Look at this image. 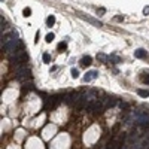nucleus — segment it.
I'll list each match as a JSON object with an SVG mask.
<instances>
[{"mask_svg":"<svg viewBox=\"0 0 149 149\" xmlns=\"http://www.w3.org/2000/svg\"><path fill=\"white\" fill-rule=\"evenodd\" d=\"M21 48V42H19V39L14 34V33H9L6 34L5 39H3V49L6 52H15L17 49Z\"/></svg>","mask_w":149,"mask_h":149,"instance_id":"obj_1","label":"nucleus"},{"mask_svg":"<svg viewBox=\"0 0 149 149\" xmlns=\"http://www.w3.org/2000/svg\"><path fill=\"white\" fill-rule=\"evenodd\" d=\"M87 101H88V94L87 93L77 95V100L75 103V107L77 109V111H82L83 107H87Z\"/></svg>","mask_w":149,"mask_h":149,"instance_id":"obj_2","label":"nucleus"},{"mask_svg":"<svg viewBox=\"0 0 149 149\" xmlns=\"http://www.w3.org/2000/svg\"><path fill=\"white\" fill-rule=\"evenodd\" d=\"M97 77H99V72H97V70H89V72H87L85 76H83V82L88 83V82L97 79Z\"/></svg>","mask_w":149,"mask_h":149,"instance_id":"obj_3","label":"nucleus"},{"mask_svg":"<svg viewBox=\"0 0 149 149\" xmlns=\"http://www.w3.org/2000/svg\"><path fill=\"white\" fill-rule=\"evenodd\" d=\"M28 69L27 67H24V66H18L17 67V77L18 79H23V77H25V76H28Z\"/></svg>","mask_w":149,"mask_h":149,"instance_id":"obj_4","label":"nucleus"},{"mask_svg":"<svg viewBox=\"0 0 149 149\" xmlns=\"http://www.w3.org/2000/svg\"><path fill=\"white\" fill-rule=\"evenodd\" d=\"M148 55H149V54L146 52L143 48H139V49L134 51V57H136V58H148Z\"/></svg>","mask_w":149,"mask_h":149,"instance_id":"obj_5","label":"nucleus"},{"mask_svg":"<svg viewBox=\"0 0 149 149\" xmlns=\"http://www.w3.org/2000/svg\"><path fill=\"white\" fill-rule=\"evenodd\" d=\"M79 17H81V18H83V19H87V21H88V23H91V24L97 25V27H103V24H101L100 21H97V19H93V18H88V17H83L82 14H79Z\"/></svg>","mask_w":149,"mask_h":149,"instance_id":"obj_6","label":"nucleus"},{"mask_svg":"<svg viewBox=\"0 0 149 149\" xmlns=\"http://www.w3.org/2000/svg\"><path fill=\"white\" fill-rule=\"evenodd\" d=\"M93 63V58L91 57H89V55H87V57H83L82 58V60H81V64H82V66L83 67H87V66H89V64H91Z\"/></svg>","mask_w":149,"mask_h":149,"instance_id":"obj_7","label":"nucleus"},{"mask_svg":"<svg viewBox=\"0 0 149 149\" xmlns=\"http://www.w3.org/2000/svg\"><path fill=\"white\" fill-rule=\"evenodd\" d=\"M54 24H55V17L54 15H49L46 18V25H48V27H52Z\"/></svg>","mask_w":149,"mask_h":149,"instance_id":"obj_8","label":"nucleus"},{"mask_svg":"<svg viewBox=\"0 0 149 149\" xmlns=\"http://www.w3.org/2000/svg\"><path fill=\"white\" fill-rule=\"evenodd\" d=\"M115 105H116V100L111 97V99L106 100V105H105V106H106V107H112V106H115Z\"/></svg>","mask_w":149,"mask_h":149,"instance_id":"obj_9","label":"nucleus"},{"mask_svg":"<svg viewBox=\"0 0 149 149\" xmlns=\"http://www.w3.org/2000/svg\"><path fill=\"white\" fill-rule=\"evenodd\" d=\"M137 94H139L140 97H143V99L149 97V91H148V89H137Z\"/></svg>","mask_w":149,"mask_h":149,"instance_id":"obj_10","label":"nucleus"},{"mask_svg":"<svg viewBox=\"0 0 149 149\" xmlns=\"http://www.w3.org/2000/svg\"><path fill=\"white\" fill-rule=\"evenodd\" d=\"M66 48H67V43L66 42H60V43H58V51H60V52L66 51Z\"/></svg>","mask_w":149,"mask_h":149,"instance_id":"obj_11","label":"nucleus"},{"mask_svg":"<svg viewBox=\"0 0 149 149\" xmlns=\"http://www.w3.org/2000/svg\"><path fill=\"white\" fill-rule=\"evenodd\" d=\"M70 75H72L73 79H76V77H79V70H77V69H72V70H70Z\"/></svg>","mask_w":149,"mask_h":149,"instance_id":"obj_12","label":"nucleus"},{"mask_svg":"<svg viewBox=\"0 0 149 149\" xmlns=\"http://www.w3.org/2000/svg\"><path fill=\"white\" fill-rule=\"evenodd\" d=\"M54 37H55V36H54V33H48V34H46V37H45V40H46L48 43H51V42L54 40Z\"/></svg>","mask_w":149,"mask_h":149,"instance_id":"obj_13","label":"nucleus"},{"mask_svg":"<svg viewBox=\"0 0 149 149\" xmlns=\"http://www.w3.org/2000/svg\"><path fill=\"white\" fill-rule=\"evenodd\" d=\"M23 15H24L25 18H27V17H30V15H31V9H30V8H25V9L23 11Z\"/></svg>","mask_w":149,"mask_h":149,"instance_id":"obj_14","label":"nucleus"},{"mask_svg":"<svg viewBox=\"0 0 149 149\" xmlns=\"http://www.w3.org/2000/svg\"><path fill=\"white\" fill-rule=\"evenodd\" d=\"M42 58H43V61H45V63H49V61H51V55H49L48 52H45Z\"/></svg>","mask_w":149,"mask_h":149,"instance_id":"obj_15","label":"nucleus"},{"mask_svg":"<svg viewBox=\"0 0 149 149\" xmlns=\"http://www.w3.org/2000/svg\"><path fill=\"white\" fill-rule=\"evenodd\" d=\"M142 82H143V83H149V73L142 76Z\"/></svg>","mask_w":149,"mask_h":149,"instance_id":"obj_16","label":"nucleus"},{"mask_svg":"<svg viewBox=\"0 0 149 149\" xmlns=\"http://www.w3.org/2000/svg\"><path fill=\"white\" fill-rule=\"evenodd\" d=\"M109 60H112V61H116V63H118V61H119V58H118V57H115V55H111V57H109Z\"/></svg>","mask_w":149,"mask_h":149,"instance_id":"obj_17","label":"nucleus"},{"mask_svg":"<svg viewBox=\"0 0 149 149\" xmlns=\"http://www.w3.org/2000/svg\"><path fill=\"white\" fill-rule=\"evenodd\" d=\"M143 14L149 17V6H145V8H143Z\"/></svg>","mask_w":149,"mask_h":149,"instance_id":"obj_18","label":"nucleus"},{"mask_svg":"<svg viewBox=\"0 0 149 149\" xmlns=\"http://www.w3.org/2000/svg\"><path fill=\"white\" fill-rule=\"evenodd\" d=\"M97 58H100V60H106V55L105 54H99V55H97Z\"/></svg>","mask_w":149,"mask_h":149,"instance_id":"obj_19","label":"nucleus"},{"mask_svg":"<svg viewBox=\"0 0 149 149\" xmlns=\"http://www.w3.org/2000/svg\"><path fill=\"white\" fill-rule=\"evenodd\" d=\"M105 12H106L105 9H103V8H100L99 11H97V14H100V15H103V14H105Z\"/></svg>","mask_w":149,"mask_h":149,"instance_id":"obj_20","label":"nucleus"},{"mask_svg":"<svg viewBox=\"0 0 149 149\" xmlns=\"http://www.w3.org/2000/svg\"><path fill=\"white\" fill-rule=\"evenodd\" d=\"M39 37H40V33H39V31H37V33H36V39H34V42H36V43L39 42Z\"/></svg>","mask_w":149,"mask_h":149,"instance_id":"obj_21","label":"nucleus"},{"mask_svg":"<svg viewBox=\"0 0 149 149\" xmlns=\"http://www.w3.org/2000/svg\"><path fill=\"white\" fill-rule=\"evenodd\" d=\"M119 106H121V109H122V107H124V109H127V107H128V106L125 105V103H119Z\"/></svg>","mask_w":149,"mask_h":149,"instance_id":"obj_22","label":"nucleus"}]
</instances>
